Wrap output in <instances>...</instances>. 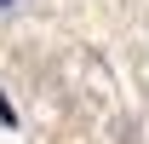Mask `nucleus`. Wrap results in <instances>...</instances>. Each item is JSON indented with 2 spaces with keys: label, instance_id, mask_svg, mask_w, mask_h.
Wrapping results in <instances>:
<instances>
[{
  "label": "nucleus",
  "instance_id": "obj_1",
  "mask_svg": "<svg viewBox=\"0 0 149 144\" xmlns=\"http://www.w3.org/2000/svg\"><path fill=\"white\" fill-rule=\"evenodd\" d=\"M0 127H17V109H12V98L0 92Z\"/></svg>",
  "mask_w": 149,
  "mask_h": 144
},
{
  "label": "nucleus",
  "instance_id": "obj_2",
  "mask_svg": "<svg viewBox=\"0 0 149 144\" xmlns=\"http://www.w3.org/2000/svg\"><path fill=\"white\" fill-rule=\"evenodd\" d=\"M12 6H17V0H0V12H12Z\"/></svg>",
  "mask_w": 149,
  "mask_h": 144
}]
</instances>
